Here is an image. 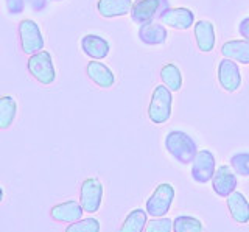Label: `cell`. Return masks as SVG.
<instances>
[{"mask_svg":"<svg viewBox=\"0 0 249 232\" xmlns=\"http://www.w3.org/2000/svg\"><path fill=\"white\" fill-rule=\"evenodd\" d=\"M232 170L240 176H249V151L235 153L231 158Z\"/></svg>","mask_w":249,"mask_h":232,"instance_id":"cell-25","label":"cell"},{"mask_svg":"<svg viewBox=\"0 0 249 232\" xmlns=\"http://www.w3.org/2000/svg\"><path fill=\"white\" fill-rule=\"evenodd\" d=\"M212 189L218 196L228 198L232 192L237 190V173L229 165L216 167L212 178Z\"/></svg>","mask_w":249,"mask_h":232,"instance_id":"cell-10","label":"cell"},{"mask_svg":"<svg viewBox=\"0 0 249 232\" xmlns=\"http://www.w3.org/2000/svg\"><path fill=\"white\" fill-rule=\"evenodd\" d=\"M165 150L175 161L182 165H190L198 153L196 142L185 131H170L165 136Z\"/></svg>","mask_w":249,"mask_h":232,"instance_id":"cell-1","label":"cell"},{"mask_svg":"<svg viewBox=\"0 0 249 232\" xmlns=\"http://www.w3.org/2000/svg\"><path fill=\"white\" fill-rule=\"evenodd\" d=\"M3 198H5V192H3V187L0 185V204L3 203Z\"/></svg>","mask_w":249,"mask_h":232,"instance_id":"cell-30","label":"cell"},{"mask_svg":"<svg viewBox=\"0 0 249 232\" xmlns=\"http://www.w3.org/2000/svg\"><path fill=\"white\" fill-rule=\"evenodd\" d=\"M218 81L226 92H237L241 86V72L235 61L223 58L218 64Z\"/></svg>","mask_w":249,"mask_h":232,"instance_id":"cell-9","label":"cell"},{"mask_svg":"<svg viewBox=\"0 0 249 232\" xmlns=\"http://www.w3.org/2000/svg\"><path fill=\"white\" fill-rule=\"evenodd\" d=\"M27 69L30 75L44 86H50L56 80V69L53 64V58L50 52L47 50H41L35 55H30L27 61Z\"/></svg>","mask_w":249,"mask_h":232,"instance_id":"cell-3","label":"cell"},{"mask_svg":"<svg viewBox=\"0 0 249 232\" xmlns=\"http://www.w3.org/2000/svg\"><path fill=\"white\" fill-rule=\"evenodd\" d=\"M238 32L240 35L245 37V39L249 41V18H245L243 20L240 22V25H238Z\"/></svg>","mask_w":249,"mask_h":232,"instance_id":"cell-29","label":"cell"},{"mask_svg":"<svg viewBox=\"0 0 249 232\" xmlns=\"http://www.w3.org/2000/svg\"><path fill=\"white\" fill-rule=\"evenodd\" d=\"M27 5L30 6L35 13H41L42 10H45L47 6V0H27Z\"/></svg>","mask_w":249,"mask_h":232,"instance_id":"cell-28","label":"cell"},{"mask_svg":"<svg viewBox=\"0 0 249 232\" xmlns=\"http://www.w3.org/2000/svg\"><path fill=\"white\" fill-rule=\"evenodd\" d=\"M160 80L171 92H178L182 88V73L179 67L173 63L162 66L160 69Z\"/></svg>","mask_w":249,"mask_h":232,"instance_id":"cell-22","label":"cell"},{"mask_svg":"<svg viewBox=\"0 0 249 232\" xmlns=\"http://www.w3.org/2000/svg\"><path fill=\"white\" fill-rule=\"evenodd\" d=\"M202 221L192 215H179L173 220V232H202Z\"/></svg>","mask_w":249,"mask_h":232,"instance_id":"cell-23","label":"cell"},{"mask_svg":"<svg viewBox=\"0 0 249 232\" xmlns=\"http://www.w3.org/2000/svg\"><path fill=\"white\" fill-rule=\"evenodd\" d=\"M139 39L146 45H162L168 39V32L163 24L158 22H146L139 28Z\"/></svg>","mask_w":249,"mask_h":232,"instance_id":"cell-17","label":"cell"},{"mask_svg":"<svg viewBox=\"0 0 249 232\" xmlns=\"http://www.w3.org/2000/svg\"><path fill=\"white\" fill-rule=\"evenodd\" d=\"M101 224L97 218L93 216H88V218H81L75 223H70L66 228L64 232H100Z\"/></svg>","mask_w":249,"mask_h":232,"instance_id":"cell-24","label":"cell"},{"mask_svg":"<svg viewBox=\"0 0 249 232\" xmlns=\"http://www.w3.org/2000/svg\"><path fill=\"white\" fill-rule=\"evenodd\" d=\"M221 55L228 59L235 61L240 64H249V41L248 39H233L223 44Z\"/></svg>","mask_w":249,"mask_h":232,"instance_id":"cell-19","label":"cell"},{"mask_svg":"<svg viewBox=\"0 0 249 232\" xmlns=\"http://www.w3.org/2000/svg\"><path fill=\"white\" fill-rule=\"evenodd\" d=\"M160 22L163 25L176 30H189L195 25V13L189 8H170L160 14Z\"/></svg>","mask_w":249,"mask_h":232,"instance_id":"cell-12","label":"cell"},{"mask_svg":"<svg viewBox=\"0 0 249 232\" xmlns=\"http://www.w3.org/2000/svg\"><path fill=\"white\" fill-rule=\"evenodd\" d=\"M226 204H228V211L232 216V220L238 224L249 223V201L241 192H232L231 195L226 198Z\"/></svg>","mask_w":249,"mask_h":232,"instance_id":"cell-16","label":"cell"},{"mask_svg":"<svg viewBox=\"0 0 249 232\" xmlns=\"http://www.w3.org/2000/svg\"><path fill=\"white\" fill-rule=\"evenodd\" d=\"M132 3V0H98L97 10L101 18L114 19L131 14Z\"/></svg>","mask_w":249,"mask_h":232,"instance_id":"cell-18","label":"cell"},{"mask_svg":"<svg viewBox=\"0 0 249 232\" xmlns=\"http://www.w3.org/2000/svg\"><path fill=\"white\" fill-rule=\"evenodd\" d=\"M216 170L215 154L210 150H198L192 162V178L198 184H207L212 181Z\"/></svg>","mask_w":249,"mask_h":232,"instance_id":"cell-8","label":"cell"},{"mask_svg":"<svg viewBox=\"0 0 249 232\" xmlns=\"http://www.w3.org/2000/svg\"><path fill=\"white\" fill-rule=\"evenodd\" d=\"M18 36L20 42V49L25 55H35V53L44 50V35L41 27L33 19H22L18 25Z\"/></svg>","mask_w":249,"mask_h":232,"instance_id":"cell-4","label":"cell"},{"mask_svg":"<svg viewBox=\"0 0 249 232\" xmlns=\"http://www.w3.org/2000/svg\"><path fill=\"white\" fill-rule=\"evenodd\" d=\"M86 73H88L89 80L93 84H97L98 88L109 89L115 84L114 72L105 63H101V61H97V59L89 61L88 66H86Z\"/></svg>","mask_w":249,"mask_h":232,"instance_id":"cell-13","label":"cell"},{"mask_svg":"<svg viewBox=\"0 0 249 232\" xmlns=\"http://www.w3.org/2000/svg\"><path fill=\"white\" fill-rule=\"evenodd\" d=\"M171 105H173V95L165 84L156 86L151 95V102L148 106V119L154 125H163L171 117Z\"/></svg>","mask_w":249,"mask_h":232,"instance_id":"cell-2","label":"cell"},{"mask_svg":"<svg viewBox=\"0 0 249 232\" xmlns=\"http://www.w3.org/2000/svg\"><path fill=\"white\" fill-rule=\"evenodd\" d=\"M170 8L168 0H136L131 8V19L139 25L151 22Z\"/></svg>","mask_w":249,"mask_h":232,"instance_id":"cell-7","label":"cell"},{"mask_svg":"<svg viewBox=\"0 0 249 232\" xmlns=\"http://www.w3.org/2000/svg\"><path fill=\"white\" fill-rule=\"evenodd\" d=\"M53 2H61V0H53Z\"/></svg>","mask_w":249,"mask_h":232,"instance_id":"cell-31","label":"cell"},{"mask_svg":"<svg viewBox=\"0 0 249 232\" xmlns=\"http://www.w3.org/2000/svg\"><path fill=\"white\" fill-rule=\"evenodd\" d=\"M175 199V187L168 182H162L153 190L150 198L146 199L145 211L151 218H159V216H167L170 207Z\"/></svg>","mask_w":249,"mask_h":232,"instance_id":"cell-5","label":"cell"},{"mask_svg":"<svg viewBox=\"0 0 249 232\" xmlns=\"http://www.w3.org/2000/svg\"><path fill=\"white\" fill-rule=\"evenodd\" d=\"M83 207L80 204V201L76 199H67L64 203L54 204L50 209V218L58 221V223H75L78 220L83 218Z\"/></svg>","mask_w":249,"mask_h":232,"instance_id":"cell-11","label":"cell"},{"mask_svg":"<svg viewBox=\"0 0 249 232\" xmlns=\"http://www.w3.org/2000/svg\"><path fill=\"white\" fill-rule=\"evenodd\" d=\"M18 117V102L13 95L0 97V129H8L13 126Z\"/></svg>","mask_w":249,"mask_h":232,"instance_id":"cell-20","label":"cell"},{"mask_svg":"<svg viewBox=\"0 0 249 232\" xmlns=\"http://www.w3.org/2000/svg\"><path fill=\"white\" fill-rule=\"evenodd\" d=\"M25 3L27 0H5V6L6 11L13 14V16H19L25 10Z\"/></svg>","mask_w":249,"mask_h":232,"instance_id":"cell-27","label":"cell"},{"mask_svg":"<svg viewBox=\"0 0 249 232\" xmlns=\"http://www.w3.org/2000/svg\"><path fill=\"white\" fill-rule=\"evenodd\" d=\"M105 189L98 178H86L80 187V204L84 212L95 214L103 203Z\"/></svg>","mask_w":249,"mask_h":232,"instance_id":"cell-6","label":"cell"},{"mask_svg":"<svg viewBox=\"0 0 249 232\" xmlns=\"http://www.w3.org/2000/svg\"><path fill=\"white\" fill-rule=\"evenodd\" d=\"M193 33H195V39H196L198 49L202 53H209L215 49V25L210 20L201 19L196 24L193 25Z\"/></svg>","mask_w":249,"mask_h":232,"instance_id":"cell-15","label":"cell"},{"mask_svg":"<svg viewBox=\"0 0 249 232\" xmlns=\"http://www.w3.org/2000/svg\"><path fill=\"white\" fill-rule=\"evenodd\" d=\"M81 50L86 56L101 61L109 55L111 45L100 35H84L81 37Z\"/></svg>","mask_w":249,"mask_h":232,"instance_id":"cell-14","label":"cell"},{"mask_svg":"<svg viewBox=\"0 0 249 232\" xmlns=\"http://www.w3.org/2000/svg\"><path fill=\"white\" fill-rule=\"evenodd\" d=\"M145 232H173V220H170L168 216L151 218L146 223Z\"/></svg>","mask_w":249,"mask_h":232,"instance_id":"cell-26","label":"cell"},{"mask_svg":"<svg viewBox=\"0 0 249 232\" xmlns=\"http://www.w3.org/2000/svg\"><path fill=\"white\" fill-rule=\"evenodd\" d=\"M148 223L146 218V211L143 209H132V211L126 215V218L123 220L120 232H145V226Z\"/></svg>","mask_w":249,"mask_h":232,"instance_id":"cell-21","label":"cell"}]
</instances>
